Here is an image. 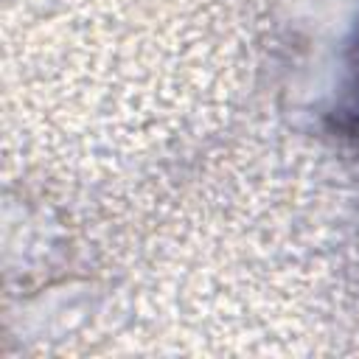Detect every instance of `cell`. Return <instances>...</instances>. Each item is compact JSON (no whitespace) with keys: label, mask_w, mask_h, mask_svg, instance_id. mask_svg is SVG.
Wrapping results in <instances>:
<instances>
[{"label":"cell","mask_w":359,"mask_h":359,"mask_svg":"<svg viewBox=\"0 0 359 359\" xmlns=\"http://www.w3.org/2000/svg\"><path fill=\"white\" fill-rule=\"evenodd\" d=\"M331 126L334 132L351 140H359V42L353 45V53H351V84H348L345 101H339L334 109Z\"/></svg>","instance_id":"1"}]
</instances>
